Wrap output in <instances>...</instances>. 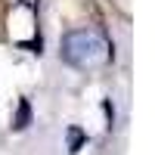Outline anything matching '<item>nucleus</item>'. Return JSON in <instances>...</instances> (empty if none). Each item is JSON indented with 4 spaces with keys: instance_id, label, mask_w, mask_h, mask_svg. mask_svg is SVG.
I'll use <instances>...</instances> for the list:
<instances>
[{
    "instance_id": "1",
    "label": "nucleus",
    "mask_w": 155,
    "mask_h": 155,
    "mask_svg": "<svg viewBox=\"0 0 155 155\" xmlns=\"http://www.w3.org/2000/svg\"><path fill=\"white\" fill-rule=\"evenodd\" d=\"M59 59L78 71H102L106 65H112L115 47L102 28L84 25V28H71L68 34H62Z\"/></svg>"
},
{
    "instance_id": "2",
    "label": "nucleus",
    "mask_w": 155,
    "mask_h": 155,
    "mask_svg": "<svg viewBox=\"0 0 155 155\" xmlns=\"http://www.w3.org/2000/svg\"><path fill=\"white\" fill-rule=\"evenodd\" d=\"M22 3H25V6H31V9H34V6H41V0H22Z\"/></svg>"
}]
</instances>
